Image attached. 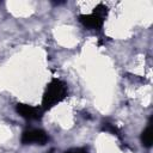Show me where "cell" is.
Instances as JSON below:
<instances>
[{"label": "cell", "mask_w": 153, "mask_h": 153, "mask_svg": "<svg viewBox=\"0 0 153 153\" xmlns=\"http://www.w3.org/2000/svg\"><path fill=\"white\" fill-rule=\"evenodd\" d=\"M79 22L86 27L98 30V29H100L103 26L104 19H102L98 16H96L94 13H91V14H80L79 16Z\"/></svg>", "instance_id": "obj_4"}, {"label": "cell", "mask_w": 153, "mask_h": 153, "mask_svg": "<svg viewBox=\"0 0 153 153\" xmlns=\"http://www.w3.org/2000/svg\"><path fill=\"white\" fill-rule=\"evenodd\" d=\"M68 94V88L66 82L60 79H53L45 87L42 97V109L48 110L61 103Z\"/></svg>", "instance_id": "obj_1"}, {"label": "cell", "mask_w": 153, "mask_h": 153, "mask_svg": "<svg viewBox=\"0 0 153 153\" xmlns=\"http://www.w3.org/2000/svg\"><path fill=\"white\" fill-rule=\"evenodd\" d=\"M48 139L47 133L42 129H26L23 131L20 141L23 145H44Z\"/></svg>", "instance_id": "obj_2"}, {"label": "cell", "mask_w": 153, "mask_h": 153, "mask_svg": "<svg viewBox=\"0 0 153 153\" xmlns=\"http://www.w3.org/2000/svg\"><path fill=\"white\" fill-rule=\"evenodd\" d=\"M65 153H87V149L86 148H72V149L66 151Z\"/></svg>", "instance_id": "obj_8"}, {"label": "cell", "mask_w": 153, "mask_h": 153, "mask_svg": "<svg viewBox=\"0 0 153 153\" xmlns=\"http://www.w3.org/2000/svg\"><path fill=\"white\" fill-rule=\"evenodd\" d=\"M141 142L145 147H151L153 142V131H152V124L149 123L141 134Z\"/></svg>", "instance_id": "obj_5"}, {"label": "cell", "mask_w": 153, "mask_h": 153, "mask_svg": "<svg viewBox=\"0 0 153 153\" xmlns=\"http://www.w3.org/2000/svg\"><path fill=\"white\" fill-rule=\"evenodd\" d=\"M49 153H54V149H51V151H49Z\"/></svg>", "instance_id": "obj_9"}, {"label": "cell", "mask_w": 153, "mask_h": 153, "mask_svg": "<svg viewBox=\"0 0 153 153\" xmlns=\"http://www.w3.org/2000/svg\"><path fill=\"white\" fill-rule=\"evenodd\" d=\"M93 13H94L96 16L100 17L102 19H104V18L106 17V14H108V7H106L105 5H103V4H99V5H97V6L93 8Z\"/></svg>", "instance_id": "obj_6"}, {"label": "cell", "mask_w": 153, "mask_h": 153, "mask_svg": "<svg viewBox=\"0 0 153 153\" xmlns=\"http://www.w3.org/2000/svg\"><path fill=\"white\" fill-rule=\"evenodd\" d=\"M103 130L109 131V133H111V134H114V135H118V134H120V133H118V129H117L114 124L108 123V122H105V123L103 124Z\"/></svg>", "instance_id": "obj_7"}, {"label": "cell", "mask_w": 153, "mask_h": 153, "mask_svg": "<svg viewBox=\"0 0 153 153\" xmlns=\"http://www.w3.org/2000/svg\"><path fill=\"white\" fill-rule=\"evenodd\" d=\"M16 110L17 112L25 120L27 121H35V120H39L43 115V109L38 108V106H32L29 104H24V103H18L16 105Z\"/></svg>", "instance_id": "obj_3"}]
</instances>
